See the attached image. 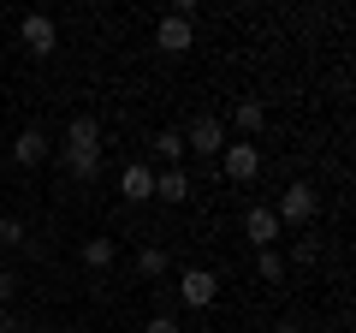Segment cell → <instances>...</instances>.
<instances>
[{
  "mask_svg": "<svg viewBox=\"0 0 356 333\" xmlns=\"http://www.w3.org/2000/svg\"><path fill=\"white\" fill-rule=\"evenodd\" d=\"M60 161H65V173H72V179H83V185L95 179V173H102V125H95L89 114H77L72 125H65Z\"/></svg>",
  "mask_w": 356,
  "mask_h": 333,
  "instance_id": "1",
  "label": "cell"
},
{
  "mask_svg": "<svg viewBox=\"0 0 356 333\" xmlns=\"http://www.w3.org/2000/svg\"><path fill=\"white\" fill-rule=\"evenodd\" d=\"M315 208H321V191L315 185H285V196H280V208H273V215H280V226H309V220H315Z\"/></svg>",
  "mask_w": 356,
  "mask_h": 333,
  "instance_id": "2",
  "label": "cell"
},
{
  "mask_svg": "<svg viewBox=\"0 0 356 333\" xmlns=\"http://www.w3.org/2000/svg\"><path fill=\"white\" fill-rule=\"evenodd\" d=\"M220 149H226V125H220L214 114H196L191 125H184V155H208V161H220Z\"/></svg>",
  "mask_w": 356,
  "mask_h": 333,
  "instance_id": "3",
  "label": "cell"
},
{
  "mask_svg": "<svg viewBox=\"0 0 356 333\" xmlns=\"http://www.w3.org/2000/svg\"><path fill=\"white\" fill-rule=\"evenodd\" d=\"M18 36H24V48L36 54V60H48V54L60 48V24H54L48 13H24L18 18Z\"/></svg>",
  "mask_w": 356,
  "mask_h": 333,
  "instance_id": "4",
  "label": "cell"
},
{
  "mask_svg": "<svg viewBox=\"0 0 356 333\" xmlns=\"http://www.w3.org/2000/svg\"><path fill=\"white\" fill-rule=\"evenodd\" d=\"M220 173H226L232 185H250L255 173H261V149H255V143H226V149H220Z\"/></svg>",
  "mask_w": 356,
  "mask_h": 333,
  "instance_id": "5",
  "label": "cell"
},
{
  "mask_svg": "<svg viewBox=\"0 0 356 333\" xmlns=\"http://www.w3.org/2000/svg\"><path fill=\"white\" fill-rule=\"evenodd\" d=\"M214 297H220V280L208 268H184V274H178V304H184V309H208Z\"/></svg>",
  "mask_w": 356,
  "mask_h": 333,
  "instance_id": "6",
  "label": "cell"
},
{
  "mask_svg": "<svg viewBox=\"0 0 356 333\" xmlns=\"http://www.w3.org/2000/svg\"><path fill=\"white\" fill-rule=\"evenodd\" d=\"M280 215H273V203H255L250 215H243V238L255 244V250H273V238H280Z\"/></svg>",
  "mask_w": 356,
  "mask_h": 333,
  "instance_id": "7",
  "label": "cell"
},
{
  "mask_svg": "<svg viewBox=\"0 0 356 333\" xmlns=\"http://www.w3.org/2000/svg\"><path fill=\"white\" fill-rule=\"evenodd\" d=\"M154 48H161V54H191V48H196V24L166 13L161 24H154Z\"/></svg>",
  "mask_w": 356,
  "mask_h": 333,
  "instance_id": "8",
  "label": "cell"
},
{
  "mask_svg": "<svg viewBox=\"0 0 356 333\" xmlns=\"http://www.w3.org/2000/svg\"><path fill=\"white\" fill-rule=\"evenodd\" d=\"M119 191H125V203H149V196H154V166L149 161H131L125 173H119Z\"/></svg>",
  "mask_w": 356,
  "mask_h": 333,
  "instance_id": "9",
  "label": "cell"
},
{
  "mask_svg": "<svg viewBox=\"0 0 356 333\" xmlns=\"http://www.w3.org/2000/svg\"><path fill=\"white\" fill-rule=\"evenodd\" d=\"M48 155H54V143L42 137L36 125H30V131H18V137H13V161H18V166H42Z\"/></svg>",
  "mask_w": 356,
  "mask_h": 333,
  "instance_id": "10",
  "label": "cell"
},
{
  "mask_svg": "<svg viewBox=\"0 0 356 333\" xmlns=\"http://www.w3.org/2000/svg\"><path fill=\"white\" fill-rule=\"evenodd\" d=\"M154 196H161V203H184V196H191V173H184V166L154 173Z\"/></svg>",
  "mask_w": 356,
  "mask_h": 333,
  "instance_id": "11",
  "label": "cell"
},
{
  "mask_svg": "<svg viewBox=\"0 0 356 333\" xmlns=\"http://www.w3.org/2000/svg\"><path fill=\"white\" fill-rule=\"evenodd\" d=\"M261 125H267V102H238L232 107V131H238V137H255Z\"/></svg>",
  "mask_w": 356,
  "mask_h": 333,
  "instance_id": "12",
  "label": "cell"
},
{
  "mask_svg": "<svg viewBox=\"0 0 356 333\" xmlns=\"http://www.w3.org/2000/svg\"><path fill=\"white\" fill-rule=\"evenodd\" d=\"M113 262H119V244H113V238H83V268L107 274Z\"/></svg>",
  "mask_w": 356,
  "mask_h": 333,
  "instance_id": "13",
  "label": "cell"
},
{
  "mask_svg": "<svg viewBox=\"0 0 356 333\" xmlns=\"http://www.w3.org/2000/svg\"><path fill=\"white\" fill-rule=\"evenodd\" d=\"M149 149L154 155H161V161H184V131H172V125H166V131H154V137H149Z\"/></svg>",
  "mask_w": 356,
  "mask_h": 333,
  "instance_id": "14",
  "label": "cell"
},
{
  "mask_svg": "<svg viewBox=\"0 0 356 333\" xmlns=\"http://www.w3.org/2000/svg\"><path fill=\"white\" fill-rule=\"evenodd\" d=\"M166 268H172V256H166L161 244H149V250H137V274H143V280H161Z\"/></svg>",
  "mask_w": 356,
  "mask_h": 333,
  "instance_id": "15",
  "label": "cell"
},
{
  "mask_svg": "<svg viewBox=\"0 0 356 333\" xmlns=\"http://www.w3.org/2000/svg\"><path fill=\"white\" fill-rule=\"evenodd\" d=\"M255 274H261L267 286H280L285 280V256H280V250H255Z\"/></svg>",
  "mask_w": 356,
  "mask_h": 333,
  "instance_id": "16",
  "label": "cell"
},
{
  "mask_svg": "<svg viewBox=\"0 0 356 333\" xmlns=\"http://www.w3.org/2000/svg\"><path fill=\"white\" fill-rule=\"evenodd\" d=\"M24 244V220L18 215H0V250H18Z\"/></svg>",
  "mask_w": 356,
  "mask_h": 333,
  "instance_id": "17",
  "label": "cell"
},
{
  "mask_svg": "<svg viewBox=\"0 0 356 333\" xmlns=\"http://www.w3.org/2000/svg\"><path fill=\"white\" fill-rule=\"evenodd\" d=\"M291 262H297V268H315V262H321V244H315V238H297Z\"/></svg>",
  "mask_w": 356,
  "mask_h": 333,
  "instance_id": "18",
  "label": "cell"
},
{
  "mask_svg": "<svg viewBox=\"0 0 356 333\" xmlns=\"http://www.w3.org/2000/svg\"><path fill=\"white\" fill-rule=\"evenodd\" d=\"M143 333H178V321L172 316H149V327H143Z\"/></svg>",
  "mask_w": 356,
  "mask_h": 333,
  "instance_id": "19",
  "label": "cell"
},
{
  "mask_svg": "<svg viewBox=\"0 0 356 333\" xmlns=\"http://www.w3.org/2000/svg\"><path fill=\"white\" fill-rule=\"evenodd\" d=\"M13 292H18V274H13V268H0V304H6Z\"/></svg>",
  "mask_w": 356,
  "mask_h": 333,
  "instance_id": "20",
  "label": "cell"
},
{
  "mask_svg": "<svg viewBox=\"0 0 356 333\" xmlns=\"http://www.w3.org/2000/svg\"><path fill=\"white\" fill-rule=\"evenodd\" d=\"M0 333H18V321L6 316V304H0Z\"/></svg>",
  "mask_w": 356,
  "mask_h": 333,
  "instance_id": "21",
  "label": "cell"
}]
</instances>
